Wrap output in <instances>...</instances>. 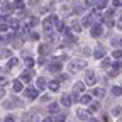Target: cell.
<instances>
[{"mask_svg":"<svg viewBox=\"0 0 122 122\" xmlns=\"http://www.w3.org/2000/svg\"><path fill=\"white\" fill-rule=\"evenodd\" d=\"M86 68V63L83 59H73L71 63L68 65V70L70 73H76V71H80V70H85Z\"/></svg>","mask_w":122,"mask_h":122,"instance_id":"obj_1","label":"cell"},{"mask_svg":"<svg viewBox=\"0 0 122 122\" xmlns=\"http://www.w3.org/2000/svg\"><path fill=\"white\" fill-rule=\"evenodd\" d=\"M85 83L86 85H95L97 83V78H95V73L93 71H86L85 73Z\"/></svg>","mask_w":122,"mask_h":122,"instance_id":"obj_2","label":"cell"},{"mask_svg":"<svg viewBox=\"0 0 122 122\" xmlns=\"http://www.w3.org/2000/svg\"><path fill=\"white\" fill-rule=\"evenodd\" d=\"M37 95H39V90L37 88H25V97L27 98L34 100V98H37Z\"/></svg>","mask_w":122,"mask_h":122,"instance_id":"obj_3","label":"cell"},{"mask_svg":"<svg viewBox=\"0 0 122 122\" xmlns=\"http://www.w3.org/2000/svg\"><path fill=\"white\" fill-rule=\"evenodd\" d=\"M102 25L100 24H95V25H92V29H90V34L93 36V37H98V36H102Z\"/></svg>","mask_w":122,"mask_h":122,"instance_id":"obj_4","label":"cell"},{"mask_svg":"<svg viewBox=\"0 0 122 122\" xmlns=\"http://www.w3.org/2000/svg\"><path fill=\"white\" fill-rule=\"evenodd\" d=\"M56 20H58L56 15H49V17L44 20V24H42V25H44V29H46V30H49V29H51V24H53V22H56Z\"/></svg>","mask_w":122,"mask_h":122,"instance_id":"obj_5","label":"cell"},{"mask_svg":"<svg viewBox=\"0 0 122 122\" xmlns=\"http://www.w3.org/2000/svg\"><path fill=\"white\" fill-rule=\"evenodd\" d=\"M14 10V5L12 4H9V2H4V5H2V9H0V12H2L4 15H7V14H10Z\"/></svg>","mask_w":122,"mask_h":122,"instance_id":"obj_6","label":"cell"},{"mask_svg":"<svg viewBox=\"0 0 122 122\" xmlns=\"http://www.w3.org/2000/svg\"><path fill=\"white\" fill-rule=\"evenodd\" d=\"M30 80H32V71H24V73L20 75V81H24V83H29Z\"/></svg>","mask_w":122,"mask_h":122,"instance_id":"obj_7","label":"cell"},{"mask_svg":"<svg viewBox=\"0 0 122 122\" xmlns=\"http://www.w3.org/2000/svg\"><path fill=\"white\" fill-rule=\"evenodd\" d=\"M76 115H78V119H81V120L90 119V112H86V110H83V109H78V110H76Z\"/></svg>","mask_w":122,"mask_h":122,"instance_id":"obj_8","label":"cell"},{"mask_svg":"<svg viewBox=\"0 0 122 122\" xmlns=\"http://www.w3.org/2000/svg\"><path fill=\"white\" fill-rule=\"evenodd\" d=\"M90 20L95 22V24H100V22H102V15H100L98 12H92V14H90Z\"/></svg>","mask_w":122,"mask_h":122,"instance_id":"obj_9","label":"cell"},{"mask_svg":"<svg viewBox=\"0 0 122 122\" xmlns=\"http://www.w3.org/2000/svg\"><path fill=\"white\" fill-rule=\"evenodd\" d=\"M120 73V63H114V68L109 70V76H115Z\"/></svg>","mask_w":122,"mask_h":122,"instance_id":"obj_10","label":"cell"},{"mask_svg":"<svg viewBox=\"0 0 122 122\" xmlns=\"http://www.w3.org/2000/svg\"><path fill=\"white\" fill-rule=\"evenodd\" d=\"M92 95L102 98V97H105V90H103V88H93V90H92Z\"/></svg>","mask_w":122,"mask_h":122,"instance_id":"obj_11","label":"cell"},{"mask_svg":"<svg viewBox=\"0 0 122 122\" xmlns=\"http://www.w3.org/2000/svg\"><path fill=\"white\" fill-rule=\"evenodd\" d=\"M59 70H61V63H58V61H54V63L49 65V71L51 73H58Z\"/></svg>","mask_w":122,"mask_h":122,"instance_id":"obj_12","label":"cell"},{"mask_svg":"<svg viewBox=\"0 0 122 122\" xmlns=\"http://www.w3.org/2000/svg\"><path fill=\"white\" fill-rule=\"evenodd\" d=\"M93 56L95 58H98V59H102V58H105V49H102V48H98L95 53H93Z\"/></svg>","mask_w":122,"mask_h":122,"instance_id":"obj_13","label":"cell"},{"mask_svg":"<svg viewBox=\"0 0 122 122\" xmlns=\"http://www.w3.org/2000/svg\"><path fill=\"white\" fill-rule=\"evenodd\" d=\"M14 92H22V81L20 80L14 81Z\"/></svg>","mask_w":122,"mask_h":122,"instance_id":"obj_14","label":"cell"},{"mask_svg":"<svg viewBox=\"0 0 122 122\" xmlns=\"http://www.w3.org/2000/svg\"><path fill=\"white\" fill-rule=\"evenodd\" d=\"M61 103H63L65 107H70V105H71V97H66V95H65L63 98H61Z\"/></svg>","mask_w":122,"mask_h":122,"instance_id":"obj_15","label":"cell"},{"mask_svg":"<svg viewBox=\"0 0 122 122\" xmlns=\"http://www.w3.org/2000/svg\"><path fill=\"white\" fill-rule=\"evenodd\" d=\"M112 93H114L115 97H120V95H122V86H114V88H112Z\"/></svg>","mask_w":122,"mask_h":122,"instance_id":"obj_16","label":"cell"},{"mask_svg":"<svg viewBox=\"0 0 122 122\" xmlns=\"http://www.w3.org/2000/svg\"><path fill=\"white\" fill-rule=\"evenodd\" d=\"M46 86V80L44 78H37V90H42Z\"/></svg>","mask_w":122,"mask_h":122,"instance_id":"obj_17","label":"cell"},{"mask_svg":"<svg viewBox=\"0 0 122 122\" xmlns=\"http://www.w3.org/2000/svg\"><path fill=\"white\" fill-rule=\"evenodd\" d=\"M9 25H10L12 29H19V27H20V24H19V20H17V19H12Z\"/></svg>","mask_w":122,"mask_h":122,"instance_id":"obj_18","label":"cell"},{"mask_svg":"<svg viewBox=\"0 0 122 122\" xmlns=\"http://www.w3.org/2000/svg\"><path fill=\"white\" fill-rule=\"evenodd\" d=\"M83 88H85V85L81 81H76L75 83V92H83Z\"/></svg>","mask_w":122,"mask_h":122,"instance_id":"obj_19","label":"cell"},{"mask_svg":"<svg viewBox=\"0 0 122 122\" xmlns=\"http://www.w3.org/2000/svg\"><path fill=\"white\" fill-rule=\"evenodd\" d=\"M58 110H59V103H51V105H49V112L56 114Z\"/></svg>","mask_w":122,"mask_h":122,"instance_id":"obj_20","label":"cell"},{"mask_svg":"<svg viewBox=\"0 0 122 122\" xmlns=\"http://www.w3.org/2000/svg\"><path fill=\"white\" fill-rule=\"evenodd\" d=\"M112 115H115V117H120V115H122V107H115V109L112 110Z\"/></svg>","mask_w":122,"mask_h":122,"instance_id":"obj_21","label":"cell"},{"mask_svg":"<svg viewBox=\"0 0 122 122\" xmlns=\"http://www.w3.org/2000/svg\"><path fill=\"white\" fill-rule=\"evenodd\" d=\"M49 88H51V90H54V92H56V90H59V81H49Z\"/></svg>","mask_w":122,"mask_h":122,"instance_id":"obj_22","label":"cell"},{"mask_svg":"<svg viewBox=\"0 0 122 122\" xmlns=\"http://www.w3.org/2000/svg\"><path fill=\"white\" fill-rule=\"evenodd\" d=\"M24 63H25V66H27V68H32V66H34V59H32V58H25Z\"/></svg>","mask_w":122,"mask_h":122,"instance_id":"obj_23","label":"cell"},{"mask_svg":"<svg viewBox=\"0 0 122 122\" xmlns=\"http://www.w3.org/2000/svg\"><path fill=\"white\" fill-rule=\"evenodd\" d=\"M80 102H81V103H90V102H92V97H90V95H83V97L80 98Z\"/></svg>","mask_w":122,"mask_h":122,"instance_id":"obj_24","label":"cell"},{"mask_svg":"<svg viewBox=\"0 0 122 122\" xmlns=\"http://www.w3.org/2000/svg\"><path fill=\"white\" fill-rule=\"evenodd\" d=\"M9 83V76L7 75H0V85H5Z\"/></svg>","mask_w":122,"mask_h":122,"instance_id":"obj_25","label":"cell"},{"mask_svg":"<svg viewBox=\"0 0 122 122\" xmlns=\"http://www.w3.org/2000/svg\"><path fill=\"white\" fill-rule=\"evenodd\" d=\"M110 66V59L109 58H103V61H102V68H109Z\"/></svg>","mask_w":122,"mask_h":122,"instance_id":"obj_26","label":"cell"},{"mask_svg":"<svg viewBox=\"0 0 122 122\" xmlns=\"http://www.w3.org/2000/svg\"><path fill=\"white\" fill-rule=\"evenodd\" d=\"M56 29L59 30V32H63V30H65V24H63V22H58V20H56Z\"/></svg>","mask_w":122,"mask_h":122,"instance_id":"obj_27","label":"cell"},{"mask_svg":"<svg viewBox=\"0 0 122 122\" xmlns=\"http://www.w3.org/2000/svg\"><path fill=\"white\" fill-rule=\"evenodd\" d=\"M107 4H109L107 0H98V4H97V5H98V9H105V7H107Z\"/></svg>","mask_w":122,"mask_h":122,"instance_id":"obj_28","label":"cell"},{"mask_svg":"<svg viewBox=\"0 0 122 122\" xmlns=\"http://www.w3.org/2000/svg\"><path fill=\"white\" fill-rule=\"evenodd\" d=\"M98 109H100L98 103H92V105H90V112H97Z\"/></svg>","mask_w":122,"mask_h":122,"instance_id":"obj_29","label":"cell"},{"mask_svg":"<svg viewBox=\"0 0 122 122\" xmlns=\"http://www.w3.org/2000/svg\"><path fill=\"white\" fill-rule=\"evenodd\" d=\"M48 51H49V49H48V46H41V48H39V53H41V54H46Z\"/></svg>","mask_w":122,"mask_h":122,"instance_id":"obj_30","label":"cell"},{"mask_svg":"<svg viewBox=\"0 0 122 122\" xmlns=\"http://www.w3.org/2000/svg\"><path fill=\"white\" fill-rule=\"evenodd\" d=\"M90 24H92V20H90V17H85V19H83V27H88Z\"/></svg>","mask_w":122,"mask_h":122,"instance_id":"obj_31","label":"cell"},{"mask_svg":"<svg viewBox=\"0 0 122 122\" xmlns=\"http://www.w3.org/2000/svg\"><path fill=\"white\" fill-rule=\"evenodd\" d=\"M114 58H122V49H115L114 51Z\"/></svg>","mask_w":122,"mask_h":122,"instance_id":"obj_32","label":"cell"},{"mask_svg":"<svg viewBox=\"0 0 122 122\" xmlns=\"http://www.w3.org/2000/svg\"><path fill=\"white\" fill-rule=\"evenodd\" d=\"M14 120H15V115H7L4 119V122H14Z\"/></svg>","mask_w":122,"mask_h":122,"instance_id":"obj_33","label":"cell"},{"mask_svg":"<svg viewBox=\"0 0 122 122\" xmlns=\"http://www.w3.org/2000/svg\"><path fill=\"white\" fill-rule=\"evenodd\" d=\"M65 120H66V117H65V115H58V117L54 119V122H65Z\"/></svg>","mask_w":122,"mask_h":122,"instance_id":"obj_34","label":"cell"},{"mask_svg":"<svg viewBox=\"0 0 122 122\" xmlns=\"http://www.w3.org/2000/svg\"><path fill=\"white\" fill-rule=\"evenodd\" d=\"M114 14H115V10H107V12H105V17H107V19H110Z\"/></svg>","mask_w":122,"mask_h":122,"instance_id":"obj_35","label":"cell"},{"mask_svg":"<svg viewBox=\"0 0 122 122\" xmlns=\"http://www.w3.org/2000/svg\"><path fill=\"white\" fill-rule=\"evenodd\" d=\"M17 65V58H10V61H9V66H15Z\"/></svg>","mask_w":122,"mask_h":122,"instance_id":"obj_36","label":"cell"},{"mask_svg":"<svg viewBox=\"0 0 122 122\" xmlns=\"http://www.w3.org/2000/svg\"><path fill=\"white\" fill-rule=\"evenodd\" d=\"M7 29H9V25H7V24H0V32H5Z\"/></svg>","mask_w":122,"mask_h":122,"instance_id":"obj_37","label":"cell"},{"mask_svg":"<svg viewBox=\"0 0 122 122\" xmlns=\"http://www.w3.org/2000/svg\"><path fill=\"white\" fill-rule=\"evenodd\" d=\"M73 29L76 30V32H80V30H81V25H78L76 22H73Z\"/></svg>","mask_w":122,"mask_h":122,"instance_id":"obj_38","label":"cell"},{"mask_svg":"<svg viewBox=\"0 0 122 122\" xmlns=\"http://www.w3.org/2000/svg\"><path fill=\"white\" fill-rule=\"evenodd\" d=\"M10 56V49H5V51H2V58H9Z\"/></svg>","mask_w":122,"mask_h":122,"instance_id":"obj_39","label":"cell"},{"mask_svg":"<svg viewBox=\"0 0 122 122\" xmlns=\"http://www.w3.org/2000/svg\"><path fill=\"white\" fill-rule=\"evenodd\" d=\"M114 7H122V0H114Z\"/></svg>","mask_w":122,"mask_h":122,"instance_id":"obj_40","label":"cell"},{"mask_svg":"<svg viewBox=\"0 0 122 122\" xmlns=\"http://www.w3.org/2000/svg\"><path fill=\"white\" fill-rule=\"evenodd\" d=\"M30 39H34V41H37V39H39V34L32 32V34H30Z\"/></svg>","mask_w":122,"mask_h":122,"instance_id":"obj_41","label":"cell"},{"mask_svg":"<svg viewBox=\"0 0 122 122\" xmlns=\"http://www.w3.org/2000/svg\"><path fill=\"white\" fill-rule=\"evenodd\" d=\"M71 100H78V92H73V95H71Z\"/></svg>","mask_w":122,"mask_h":122,"instance_id":"obj_42","label":"cell"},{"mask_svg":"<svg viewBox=\"0 0 122 122\" xmlns=\"http://www.w3.org/2000/svg\"><path fill=\"white\" fill-rule=\"evenodd\" d=\"M102 120H103V122H109V120H110V117H109V115H105V114H103V117H102Z\"/></svg>","mask_w":122,"mask_h":122,"instance_id":"obj_43","label":"cell"},{"mask_svg":"<svg viewBox=\"0 0 122 122\" xmlns=\"http://www.w3.org/2000/svg\"><path fill=\"white\" fill-rule=\"evenodd\" d=\"M4 97H5V92H4L2 88H0V98H4Z\"/></svg>","mask_w":122,"mask_h":122,"instance_id":"obj_44","label":"cell"},{"mask_svg":"<svg viewBox=\"0 0 122 122\" xmlns=\"http://www.w3.org/2000/svg\"><path fill=\"white\" fill-rule=\"evenodd\" d=\"M95 4V0H86V5H93Z\"/></svg>","mask_w":122,"mask_h":122,"instance_id":"obj_45","label":"cell"},{"mask_svg":"<svg viewBox=\"0 0 122 122\" xmlns=\"http://www.w3.org/2000/svg\"><path fill=\"white\" fill-rule=\"evenodd\" d=\"M44 122H53V119H51V117H46V119H44Z\"/></svg>","mask_w":122,"mask_h":122,"instance_id":"obj_46","label":"cell"},{"mask_svg":"<svg viewBox=\"0 0 122 122\" xmlns=\"http://www.w3.org/2000/svg\"><path fill=\"white\" fill-rule=\"evenodd\" d=\"M90 122H98V120H95V119H92V120H90Z\"/></svg>","mask_w":122,"mask_h":122,"instance_id":"obj_47","label":"cell"},{"mask_svg":"<svg viewBox=\"0 0 122 122\" xmlns=\"http://www.w3.org/2000/svg\"><path fill=\"white\" fill-rule=\"evenodd\" d=\"M120 24H122V15H120Z\"/></svg>","mask_w":122,"mask_h":122,"instance_id":"obj_48","label":"cell"}]
</instances>
